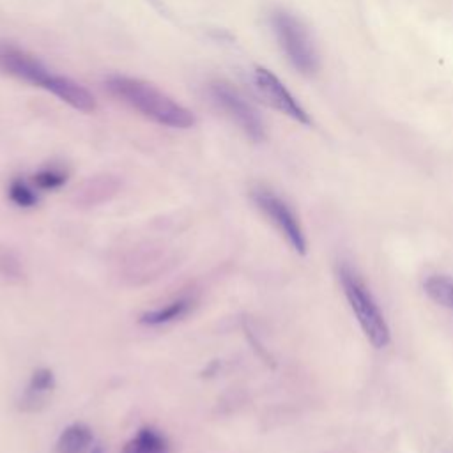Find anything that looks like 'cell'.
<instances>
[{"mask_svg":"<svg viewBox=\"0 0 453 453\" xmlns=\"http://www.w3.org/2000/svg\"><path fill=\"white\" fill-rule=\"evenodd\" d=\"M106 92L145 119L173 129H188L195 124V115L173 97L149 81L126 74H110L104 80Z\"/></svg>","mask_w":453,"mask_h":453,"instance_id":"6da1fadb","label":"cell"},{"mask_svg":"<svg viewBox=\"0 0 453 453\" xmlns=\"http://www.w3.org/2000/svg\"><path fill=\"white\" fill-rule=\"evenodd\" d=\"M336 273L347 303L356 315V320L366 340L375 349H384L391 340V331L382 310L379 308V303L370 292V287L365 283L359 271L349 262L338 264Z\"/></svg>","mask_w":453,"mask_h":453,"instance_id":"7a4b0ae2","label":"cell"},{"mask_svg":"<svg viewBox=\"0 0 453 453\" xmlns=\"http://www.w3.org/2000/svg\"><path fill=\"white\" fill-rule=\"evenodd\" d=\"M271 27L281 51L292 67L301 74H313L319 67V55L301 19L287 11L278 9L271 14Z\"/></svg>","mask_w":453,"mask_h":453,"instance_id":"3957f363","label":"cell"},{"mask_svg":"<svg viewBox=\"0 0 453 453\" xmlns=\"http://www.w3.org/2000/svg\"><path fill=\"white\" fill-rule=\"evenodd\" d=\"M207 94L214 106L228 117L250 140L264 142L265 126L253 104L228 81L216 80L207 87Z\"/></svg>","mask_w":453,"mask_h":453,"instance_id":"277c9868","label":"cell"},{"mask_svg":"<svg viewBox=\"0 0 453 453\" xmlns=\"http://www.w3.org/2000/svg\"><path fill=\"white\" fill-rule=\"evenodd\" d=\"M251 200L257 209L274 225V228L281 234L288 246L297 255H304L308 250L306 237L292 207L280 195L267 188L251 189Z\"/></svg>","mask_w":453,"mask_h":453,"instance_id":"5b68a950","label":"cell"},{"mask_svg":"<svg viewBox=\"0 0 453 453\" xmlns=\"http://www.w3.org/2000/svg\"><path fill=\"white\" fill-rule=\"evenodd\" d=\"M0 71L48 92L58 74L48 69L37 57L14 44H0Z\"/></svg>","mask_w":453,"mask_h":453,"instance_id":"8992f818","label":"cell"},{"mask_svg":"<svg viewBox=\"0 0 453 453\" xmlns=\"http://www.w3.org/2000/svg\"><path fill=\"white\" fill-rule=\"evenodd\" d=\"M253 83L260 97L280 113L294 119L299 124H310V117L304 108L296 101L288 88L265 67H257L253 73Z\"/></svg>","mask_w":453,"mask_h":453,"instance_id":"52a82bcc","label":"cell"},{"mask_svg":"<svg viewBox=\"0 0 453 453\" xmlns=\"http://www.w3.org/2000/svg\"><path fill=\"white\" fill-rule=\"evenodd\" d=\"M50 94H53L55 97H58L71 108L83 111V113H92L97 108L94 96L81 83H78L73 78L64 76V74H58Z\"/></svg>","mask_w":453,"mask_h":453,"instance_id":"ba28073f","label":"cell"},{"mask_svg":"<svg viewBox=\"0 0 453 453\" xmlns=\"http://www.w3.org/2000/svg\"><path fill=\"white\" fill-rule=\"evenodd\" d=\"M195 306V299L189 296H180L170 303H166L165 306L149 310L145 313L140 315V324L149 326V327H159L165 324H172L175 320H180L182 317H186Z\"/></svg>","mask_w":453,"mask_h":453,"instance_id":"9c48e42d","label":"cell"},{"mask_svg":"<svg viewBox=\"0 0 453 453\" xmlns=\"http://www.w3.org/2000/svg\"><path fill=\"white\" fill-rule=\"evenodd\" d=\"M55 388V375L50 368H37L21 396V409L23 411H37L41 405H44L46 396Z\"/></svg>","mask_w":453,"mask_h":453,"instance_id":"30bf717a","label":"cell"},{"mask_svg":"<svg viewBox=\"0 0 453 453\" xmlns=\"http://www.w3.org/2000/svg\"><path fill=\"white\" fill-rule=\"evenodd\" d=\"M120 453H170V442L154 426H142L122 446Z\"/></svg>","mask_w":453,"mask_h":453,"instance_id":"8fae6325","label":"cell"},{"mask_svg":"<svg viewBox=\"0 0 453 453\" xmlns=\"http://www.w3.org/2000/svg\"><path fill=\"white\" fill-rule=\"evenodd\" d=\"M92 441V430L85 423H73L58 435L55 453H87Z\"/></svg>","mask_w":453,"mask_h":453,"instance_id":"7c38bea8","label":"cell"},{"mask_svg":"<svg viewBox=\"0 0 453 453\" xmlns=\"http://www.w3.org/2000/svg\"><path fill=\"white\" fill-rule=\"evenodd\" d=\"M423 290L435 304L453 310V276L451 274H430L423 281Z\"/></svg>","mask_w":453,"mask_h":453,"instance_id":"4fadbf2b","label":"cell"},{"mask_svg":"<svg viewBox=\"0 0 453 453\" xmlns=\"http://www.w3.org/2000/svg\"><path fill=\"white\" fill-rule=\"evenodd\" d=\"M69 179V172L64 166L58 165H50L41 168L35 175H34V186L39 189H46V191H53L62 188Z\"/></svg>","mask_w":453,"mask_h":453,"instance_id":"5bb4252c","label":"cell"},{"mask_svg":"<svg viewBox=\"0 0 453 453\" xmlns=\"http://www.w3.org/2000/svg\"><path fill=\"white\" fill-rule=\"evenodd\" d=\"M7 195H9V200L14 205L23 207V209H30V207L37 205V202H39V196H37L35 189L27 180H23L19 177L11 180Z\"/></svg>","mask_w":453,"mask_h":453,"instance_id":"9a60e30c","label":"cell"},{"mask_svg":"<svg viewBox=\"0 0 453 453\" xmlns=\"http://www.w3.org/2000/svg\"><path fill=\"white\" fill-rule=\"evenodd\" d=\"M88 453H103V449H101V446H94Z\"/></svg>","mask_w":453,"mask_h":453,"instance_id":"2e32d148","label":"cell"}]
</instances>
